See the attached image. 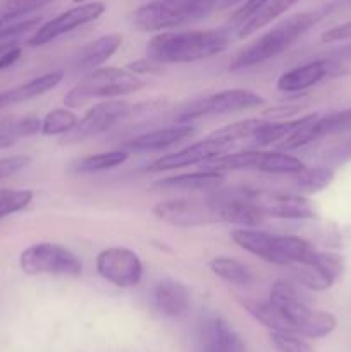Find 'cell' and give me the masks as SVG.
Masks as SVG:
<instances>
[{
  "instance_id": "cell-1",
  "label": "cell",
  "mask_w": 351,
  "mask_h": 352,
  "mask_svg": "<svg viewBox=\"0 0 351 352\" xmlns=\"http://www.w3.org/2000/svg\"><path fill=\"white\" fill-rule=\"evenodd\" d=\"M231 43L229 28L191 31H167L155 34L147 45L148 57L160 64L196 62L219 55Z\"/></svg>"
},
{
  "instance_id": "cell-2",
  "label": "cell",
  "mask_w": 351,
  "mask_h": 352,
  "mask_svg": "<svg viewBox=\"0 0 351 352\" xmlns=\"http://www.w3.org/2000/svg\"><path fill=\"white\" fill-rule=\"evenodd\" d=\"M332 10V6L320 7V9L306 10V12L295 14V16L286 17L279 24H275L272 30L258 36L253 43L240 52L231 62V71H241V69L255 67L270 58L277 57L282 52L288 50L301 34L312 30L317 23L323 19L327 14Z\"/></svg>"
},
{
  "instance_id": "cell-3",
  "label": "cell",
  "mask_w": 351,
  "mask_h": 352,
  "mask_svg": "<svg viewBox=\"0 0 351 352\" xmlns=\"http://www.w3.org/2000/svg\"><path fill=\"white\" fill-rule=\"evenodd\" d=\"M143 86V79L127 69L98 67L89 72L79 85L69 89L64 96V105L69 109H78L92 100H114L117 96L138 91Z\"/></svg>"
},
{
  "instance_id": "cell-4",
  "label": "cell",
  "mask_w": 351,
  "mask_h": 352,
  "mask_svg": "<svg viewBox=\"0 0 351 352\" xmlns=\"http://www.w3.org/2000/svg\"><path fill=\"white\" fill-rule=\"evenodd\" d=\"M19 267L26 275L79 277L83 263L72 251L55 243L31 244L21 253Z\"/></svg>"
},
{
  "instance_id": "cell-5",
  "label": "cell",
  "mask_w": 351,
  "mask_h": 352,
  "mask_svg": "<svg viewBox=\"0 0 351 352\" xmlns=\"http://www.w3.org/2000/svg\"><path fill=\"white\" fill-rule=\"evenodd\" d=\"M265 105V98L250 89H224V91L212 93L193 100L189 105L179 110L174 116L176 124H189V120L202 119L209 116H224V113L241 112V110L255 109Z\"/></svg>"
},
{
  "instance_id": "cell-6",
  "label": "cell",
  "mask_w": 351,
  "mask_h": 352,
  "mask_svg": "<svg viewBox=\"0 0 351 352\" xmlns=\"http://www.w3.org/2000/svg\"><path fill=\"white\" fill-rule=\"evenodd\" d=\"M133 107L120 100H105L102 103H96L92 109L86 110L85 116L79 119L74 129L71 133L64 134L58 143L61 144H76L81 141L89 140L93 136L105 133L110 127L116 126L119 120L126 119Z\"/></svg>"
},
{
  "instance_id": "cell-7",
  "label": "cell",
  "mask_w": 351,
  "mask_h": 352,
  "mask_svg": "<svg viewBox=\"0 0 351 352\" xmlns=\"http://www.w3.org/2000/svg\"><path fill=\"white\" fill-rule=\"evenodd\" d=\"M95 267L103 280L120 289L134 287L140 284L143 277L141 258L129 248L112 246L100 251Z\"/></svg>"
},
{
  "instance_id": "cell-8",
  "label": "cell",
  "mask_w": 351,
  "mask_h": 352,
  "mask_svg": "<svg viewBox=\"0 0 351 352\" xmlns=\"http://www.w3.org/2000/svg\"><path fill=\"white\" fill-rule=\"evenodd\" d=\"M244 196L258 206L264 215L286 220H310L317 217L313 203L305 195L264 191V189L244 188Z\"/></svg>"
},
{
  "instance_id": "cell-9",
  "label": "cell",
  "mask_w": 351,
  "mask_h": 352,
  "mask_svg": "<svg viewBox=\"0 0 351 352\" xmlns=\"http://www.w3.org/2000/svg\"><path fill=\"white\" fill-rule=\"evenodd\" d=\"M105 9L107 7L103 2H95V0H92V2H81L79 6L71 7V9L64 10L62 14L55 16L54 19L41 24L31 34V38L26 43L30 47H43V45L54 41L55 38L71 33L76 28H81L85 24L92 23V21H96L98 17L103 16Z\"/></svg>"
},
{
  "instance_id": "cell-10",
  "label": "cell",
  "mask_w": 351,
  "mask_h": 352,
  "mask_svg": "<svg viewBox=\"0 0 351 352\" xmlns=\"http://www.w3.org/2000/svg\"><path fill=\"white\" fill-rule=\"evenodd\" d=\"M348 72L350 71L343 64V60L329 57L315 58V60L306 62V64L284 72L277 79V89L282 93H303L312 86L322 82L323 79L339 78Z\"/></svg>"
},
{
  "instance_id": "cell-11",
  "label": "cell",
  "mask_w": 351,
  "mask_h": 352,
  "mask_svg": "<svg viewBox=\"0 0 351 352\" xmlns=\"http://www.w3.org/2000/svg\"><path fill=\"white\" fill-rule=\"evenodd\" d=\"M151 213L158 220L165 223H171L176 227H200L206 223L219 222L217 213L213 210L212 203H200L193 199H167L160 201L151 208Z\"/></svg>"
},
{
  "instance_id": "cell-12",
  "label": "cell",
  "mask_w": 351,
  "mask_h": 352,
  "mask_svg": "<svg viewBox=\"0 0 351 352\" xmlns=\"http://www.w3.org/2000/svg\"><path fill=\"white\" fill-rule=\"evenodd\" d=\"M229 148L231 146L224 144L222 141L215 140V138L212 136H206L205 140L198 141V143H193L189 144V146L182 148V150L157 158V160L151 162V164L148 165L147 170L169 172L189 167V165H202L205 164V162L212 160V158L227 153Z\"/></svg>"
},
{
  "instance_id": "cell-13",
  "label": "cell",
  "mask_w": 351,
  "mask_h": 352,
  "mask_svg": "<svg viewBox=\"0 0 351 352\" xmlns=\"http://www.w3.org/2000/svg\"><path fill=\"white\" fill-rule=\"evenodd\" d=\"M196 352H246V346L226 320L206 315L196 329Z\"/></svg>"
},
{
  "instance_id": "cell-14",
  "label": "cell",
  "mask_w": 351,
  "mask_h": 352,
  "mask_svg": "<svg viewBox=\"0 0 351 352\" xmlns=\"http://www.w3.org/2000/svg\"><path fill=\"white\" fill-rule=\"evenodd\" d=\"M209 201L212 203L219 222L233 223V226L246 227V229H255L264 222L265 215L258 210L257 205H253L244 196L243 189L217 195L210 198Z\"/></svg>"
},
{
  "instance_id": "cell-15",
  "label": "cell",
  "mask_w": 351,
  "mask_h": 352,
  "mask_svg": "<svg viewBox=\"0 0 351 352\" xmlns=\"http://www.w3.org/2000/svg\"><path fill=\"white\" fill-rule=\"evenodd\" d=\"M231 239L241 250L262 258L264 261L282 265V267L289 265V258L284 251V244H282V236H275V234L265 232V230L240 227V229L231 232Z\"/></svg>"
},
{
  "instance_id": "cell-16",
  "label": "cell",
  "mask_w": 351,
  "mask_h": 352,
  "mask_svg": "<svg viewBox=\"0 0 351 352\" xmlns=\"http://www.w3.org/2000/svg\"><path fill=\"white\" fill-rule=\"evenodd\" d=\"M133 26L141 31H162L188 23L184 16L165 0H151L138 7L131 16Z\"/></svg>"
},
{
  "instance_id": "cell-17",
  "label": "cell",
  "mask_w": 351,
  "mask_h": 352,
  "mask_svg": "<svg viewBox=\"0 0 351 352\" xmlns=\"http://www.w3.org/2000/svg\"><path fill=\"white\" fill-rule=\"evenodd\" d=\"M196 133V127L191 124H174V126L162 127V129L150 131L140 134L124 144V150L129 153H148V151H160L169 146L188 140Z\"/></svg>"
},
{
  "instance_id": "cell-18",
  "label": "cell",
  "mask_w": 351,
  "mask_h": 352,
  "mask_svg": "<svg viewBox=\"0 0 351 352\" xmlns=\"http://www.w3.org/2000/svg\"><path fill=\"white\" fill-rule=\"evenodd\" d=\"M224 182L222 172L202 170L193 174L169 175V177L158 179L151 184L155 191H174V192H193V191H210L219 189Z\"/></svg>"
},
{
  "instance_id": "cell-19",
  "label": "cell",
  "mask_w": 351,
  "mask_h": 352,
  "mask_svg": "<svg viewBox=\"0 0 351 352\" xmlns=\"http://www.w3.org/2000/svg\"><path fill=\"white\" fill-rule=\"evenodd\" d=\"M189 291L184 284L172 278L160 280L153 287V305L167 318H181L189 309Z\"/></svg>"
},
{
  "instance_id": "cell-20",
  "label": "cell",
  "mask_w": 351,
  "mask_h": 352,
  "mask_svg": "<svg viewBox=\"0 0 351 352\" xmlns=\"http://www.w3.org/2000/svg\"><path fill=\"white\" fill-rule=\"evenodd\" d=\"M123 45V34L110 33L89 41L88 45L78 52L74 58L76 71H95L100 65L105 64Z\"/></svg>"
},
{
  "instance_id": "cell-21",
  "label": "cell",
  "mask_w": 351,
  "mask_h": 352,
  "mask_svg": "<svg viewBox=\"0 0 351 352\" xmlns=\"http://www.w3.org/2000/svg\"><path fill=\"white\" fill-rule=\"evenodd\" d=\"M62 78H64V72L52 71L43 76H38L34 79H30L28 82H23V85L16 86V88L0 91V109H6V107L16 105V103L21 102H28V100H33L36 96L45 95L47 91L54 89L55 86L61 85Z\"/></svg>"
},
{
  "instance_id": "cell-22",
  "label": "cell",
  "mask_w": 351,
  "mask_h": 352,
  "mask_svg": "<svg viewBox=\"0 0 351 352\" xmlns=\"http://www.w3.org/2000/svg\"><path fill=\"white\" fill-rule=\"evenodd\" d=\"M288 268L291 270L292 278H295L299 285L310 289V291H327V289L332 287L334 282L337 280V278L322 265L319 250H317L315 258H313L312 261H292V263L288 265Z\"/></svg>"
},
{
  "instance_id": "cell-23",
  "label": "cell",
  "mask_w": 351,
  "mask_h": 352,
  "mask_svg": "<svg viewBox=\"0 0 351 352\" xmlns=\"http://www.w3.org/2000/svg\"><path fill=\"white\" fill-rule=\"evenodd\" d=\"M303 120H305V117H299V119L265 120L264 126L248 140V144H250V148H264L268 146V144L281 143L292 131H296L301 126Z\"/></svg>"
},
{
  "instance_id": "cell-24",
  "label": "cell",
  "mask_w": 351,
  "mask_h": 352,
  "mask_svg": "<svg viewBox=\"0 0 351 352\" xmlns=\"http://www.w3.org/2000/svg\"><path fill=\"white\" fill-rule=\"evenodd\" d=\"M299 2H301V0H270L267 6L262 7L257 14H253L250 19H246L240 28H237V36L240 38L251 36V34L257 33L260 28L270 24L272 21L281 17L282 14L288 12L291 7H295L296 3Z\"/></svg>"
},
{
  "instance_id": "cell-25",
  "label": "cell",
  "mask_w": 351,
  "mask_h": 352,
  "mask_svg": "<svg viewBox=\"0 0 351 352\" xmlns=\"http://www.w3.org/2000/svg\"><path fill=\"white\" fill-rule=\"evenodd\" d=\"M241 305L243 308L253 316L257 322H260L262 325L267 327L268 330H286V332H291V327H289L288 320L282 315L281 309L267 299V301H257V299H241Z\"/></svg>"
},
{
  "instance_id": "cell-26",
  "label": "cell",
  "mask_w": 351,
  "mask_h": 352,
  "mask_svg": "<svg viewBox=\"0 0 351 352\" xmlns=\"http://www.w3.org/2000/svg\"><path fill=\"white\" fill-rule=\"evenodd\" d=\"M209 267L217 277L229 282V284L250 285L255 280V275L251 272V268L248 265H244L243 261L236 260V258L215 256L210 260Z\"/></svg>"
},
{
  "instance_id": "cell-27",
  "label": "cell",
  "mask_w": 351,
  "mask_h": 352,
  "mask_svg": "<svg viewBox=\"0 0 351 352\" xmlns=\"http://www.w3.org/2000/svg\"><path fill=\"white\" fill-rule=\"evenodd\" d=\"M129 151H126L124 148H120V150L103 151V153L89 155V157L74 162L71 168L76 174H95V172L110 170V168H116L119 165H123L129 158Z\"/></svg>"
},
{
  "instance_id": "cell-28",
  "label": "cell",
  "mask_w": 351,
  "mask_h": 352,
  "mask_svg": "<svg viewBox=\"0 0 351 352\" xmlns=\"http://www.w3.org/2000/svg\"><path fill=\"white\" fill-rule=\"evenodd\" d=\"M41 131V119L36 116H26L21 119L7 120L0 124V150L10 148L21 138L34 136Z\"/></svg>"
},
{
  "instance_id": "cell-29",
  "label": "cell",
  "mask_w": 351,
  "mask_h": 352,
  "mask_svg": "<svg viewBox=\"0 0 351 352\" xmlns=\"http://www.w3.org/2000/svg\"><path fill=\"white\" fill-rule=\"evenodd\" d=\"M305 168V164H303L299 158L292 157V155L286 153L282 150L262 151L260 162H258L257 170L260 172H268V174H298Z\"/></svg>"
},
{
  "instance_id": "cell-30",
  "label": "cell",
  "mask_w": 351,
  "mask_h": 352,
  "mask_svg": "<svg viewBox=\"0 0 351 352\" xmlns=\"http://www.w3.org/2000/svg\"><path fill=\"white\" fill-rule=\"evenodd\" d=\"M296 175V188L299 195H315L329 188L334 181V170L329 165H319V167L303 168Z\"/></svg>"
},
{
  "instance_id": "cell-31",
  "label": "cell",
  "mask_w": 351,
  "mask_h": 352,
  "mask_svg": "<svg viewBox=\"0 0 351 352\" xmlns=\"http://www.w3.org/2000/svg\"><path fill=\"white\" fill-rule=\"evenodd\" d=\"M265 124V119H244L237 120V122L229 124V126H224L220 129L213 131L210 136L215 138V140L222 141L227 146H234L240 141H248L262 126Z\"/></svg>"
},
{
  "instance_id": "cell-32",
  "label": "cell",
  "mask_w": 351,
  "mask_h": 352,
  "mask_svg": "<svg viewBox=\"0 0 351 352\" xmlns=\"http://www.w3.org/2000/svg\"><path fill=\"white\" fill-rule=\"evenodd\" d=\"M79 122V117L76 116L72 110L69 109H55L48 112L47 116L41 119V131L43 136H58V134L71 133Z\"/></svg>"
},
{
  "instance_id": "cell-33",
  "label": "cell",
  "mask_w": 351,
  "mask_h": 352,
  "mask_svg": "<svg viewBox=\"0 0 351 352\" xmlns=\"http://www.w3.org/2000/svg\"><path fill=\"white\" fill-rule=\"evenodd\" d=\"M337 327L336 316L327 311H312L303 329L299 330V336L308 337V339H322L332 333Z\"/></svg>"
},
{
  "instance_id": "cell-34",
  "label": "cell",
  "mask_w": 351,
  "mask_h": 352,
  "mask_svg": "<svg viewBox=\"0 0 351 352\" xmlns=\"http://www.w3.org/2000/svg\"><path fill=\"white\" fill-rule=\"evenodd\" d=\"M50 2L52 0H3L0 3V23L23 19Z\"/></svg>"
},
{
  "instance_id": "cell-35",
  "label": "cell",
  "mask_w": 351,
  "mask_h": 352,
  "mask_svg": "<svg viewBox=\"0 0 351 352\" xmlns=\"http://www.w3.org/2000/svg\"><path fill=\"white\" fill-rule=\"evenodd\" d=\"M33 196L30 189H0V219L28 208Z\"/></svg>"
},
{
  "instance_id": "cell-36",
  "label": "cell",
  "mask_w": 351,
  "mask_h": 352,
  "mask_svg": "<svg viewBox=\"0 0 351 352\" xmlns=\"http://www.w3.org/2000/svg\"><path fill=\"white\" fill-rule=\"evenodd\" d=\"M165 2L174 6L188 19V23L203 19L217 6V0H165Z\"/></svg>"
},
{
  "instance_id": "cell-37",
  "label": "cell",
  "mask_w": 351,
  "mask_h": 352,
  "mask_svg": "<svg viewBox=\"0 0 351 352\" xmlns=\"http://www.w3.org/2000/svg\"><path fill=\"white\" fill-rule=\"evenodd\" d=\"M270 340L279 352H315L301 336L286 330H274Z\"/></svg>"
},
{
  "instance_id": "cell-38",
  "label": "cell",
  "mask_w": 351,
  "mask_h": 352,
  "mask_svg": "<svg viewBox=\"0 0 351 352\" xmlns=\"http://www.w3.org/2000/svg\"><path fill=\"white\" fill-rule=\"evenodd\" d=\"M323 160L329 165H343L351 162V131L336 144L323 151Z\"/></svg>"
},
{
  "instance_id": "cell-39",
  "label": "cell",
  "mask_w": 351,
  "mask_h": 352,
  "mask_svg": "<svg viewBox=\"0 0 351 352\" xmlns=\"http://www.w3.org/2000/svg\"><path fill=\"white\" fill-rule=\"evenodd\" d=\"M270 0H246L243 6L240 7L237 10H234V14L231 16L229 19V26L233 28H240L241 24L244 23L246 19H250L253 14H257L262 7H265Z\"/></svg>"
},
{
  "instance_id": "cell-40",
  "label": "cell",
  "mask_w": 351,
  "mask_h": 352,
  "mask_svg": "<svg viewBox=\"0 0 351 352\" xmlns=\"http://www.w3.org/2000/svg\"><path fill=\"white\" fill-rule=\"evenodd\" d=\"M30 162L31 158L26 157V155H16V157L0 158V181L7 177H12L14 174L23 170Z\"/></svg>"
},
{
  "instance_id": "cell-41",
  "label": "cell",
  "mask_w": 351,
  "mask_h": 352,
  "mask_svg": "<svg viewBox=\"0 0 351 352\" xmlns=\"http://www.w3.org/2000/svg\"><path fill=\"white\" fill-rule=\"evenodd\" d=\"M127 71L134 72L136 76H153V74H162V71H164V67H162V64L158 60H155V58L151 57H147V58H138V60L131 62V64H127Z\"/></svg>"
},
{
  "instance_id": "cell-42",
  "label": "cell",
  "mask_w": 351,
  "mask_h": 352,
  "mask_svg": "<svg viewBox=\"0 0 351 352\" xmlns=\"http://www.w3.org/2000/svg\"><path fill=\"white\" fill-rule=\"evenodd\" d=\"M351 40V21L334 26L322 34V43H334V41Z\"/></svg>"
},
{
  "instance_id": "cell-43",
  "label": "cell",
  "mask_w": 351,
  "mask_h": 352,
  "mask_svg": "<svg viewBox=\"0 0 351 352\" xmlns=\"http://www.w3.org/2000/svg\"><path fill=\"white\" fill-rule=\"evenodd\" d=\"M21 54H23V48H21V45H16V47H12V48H9V50L3 52V54L0 55V71L12 67V65L21 58Z\"/></svg>"
},
{
  "instance_id": "cell-44",
  "label": "cell",
  "mask_w": 351,
  "mask_h": 352,
  "mask_svg": "<svg viewBox=\"0 0 351 352\" xmlns=\"http://www.w3.org/2000/svg\"><path fill=\"white\" fill-rule=\"evenodd\" d=\"M329 58H336V60H351V45H346V47H339L330 50L329 54L326 55Z\"/></svg>"
},
{
  "instance_id": "cell-45",
  "label": "cell",
  "mask_w": 351,
  "mask_h": 352,
  "mask_svg": "<svg viewBox=\"0 0 351 352\" xmlns=\"http://www.w3.org/2000/svg\"><path fill=\"white\" fill-rule=\"evenodd\" d=\"M16 45H19V40H17V38H10V40H2V38H0V55L6 50H9V48L16 47Z\"/></svg>"
},
{
  "instance_id": "cell-46",
  "label": "cell",
  "mask_w": 351,
  "mask_h": 352,
  "mask_svg": "<svg viewBox=\"0 0 351 352\" xmlns=\"http://www.w3.org/2000/svg\"><path fill=\"white\" fill-rule=\"evenodd\" d=\"M240 2H243V0H220V7H224V9H226V7L236 6V3H240Z\"/></svg>"
},
{
  "instance_id": "cell-47",
  "label": "cell",
  "mask_w": 351,
  "mask_h": 352,
  "mask_svg": "<svg viewBox=\"0 0 351 352\" xmlns=\"http://www.w3.org/2000/svg\"><path fill=\"white\" fill-rule=\"evenodd\" d=\"M76 3H81V2H88V0H74Z\"/></svg>"
}]
</instances>
